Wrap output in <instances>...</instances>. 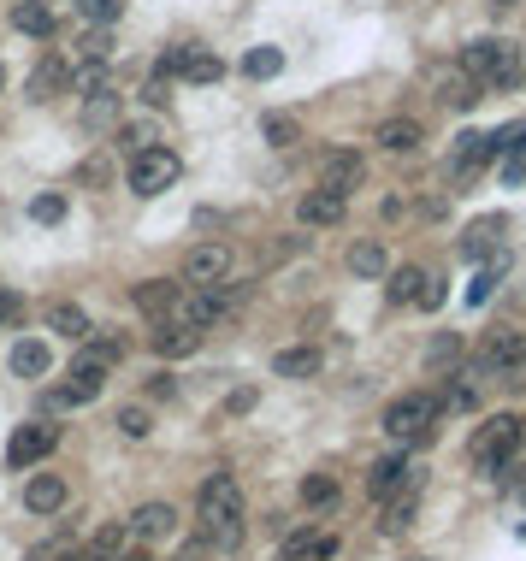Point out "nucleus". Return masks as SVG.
<instances>
[{"mask_svg": "<svg viewBox=\"0 0 526 561\" xmlns=\"http://www.w3.org/2000/svg\"><path fill=\"white\" fill-rule=\"evenodd\" d=\"M119 142H125L131 154H142V148H160V125H125V130H119Z\"/></svg>", "mask_w": 526, "mask_h": 561, "instance_id": "38", "label": "nucleus"}, {"mask_svg": "<svg viewBox=\"0 0 526 561\" xmlns=\"http://www.w3.org/2000/svg\"><path fill=\"white\" fill-rule=\"evenodd\" d=\"M107 172H113L107 160H83V178H89V184H107Z\"/></svg>", "mask_w": 526, "mask_h": 561, "instance_id": "46", "label": "nucleus"}, {"mask_svg": "<svg viewBox=\"0 0 526 561\" xmlns=\"http://www.w3.org/2000/svg\"><path fill=\"white\" fill-rule=\"evenodd\" d=\"M302 502H308V508H331V502H337V479H331V473H308V479H302Z\"/></svg>", "mask_w": 526, "mask_h": 561, "instance_id": "33", "label": "nucleus"}, {"mask_svg": "<svg viewBox=\"0 0 526 561\" xmlns=\"http://www.w3.org/2000/svg\"><path fill=\"white\" fill-rule=\"evenodd\" d=\"M255 402H261V396H255V390L243 384V390H231V396H225V414H249Z\"/></svg>", "mask_w": 526, "mask_h": 561, "instance_id": "43", "label": "nucleus"}, {"mask_svg": "<svg viewBox=\"0 0 526 561\" xmlns=\"http://www.w3.org/2000/svg\"><path fill=\"white\" fill-rule=\"evenodd\" d=\"M503 384H509V390H526V355L509 367V373H503Z\"/></svg>", "mask_w": 526, "mask_h": 561, "instance_id": "47", "label": "nucleus"}, {"mask_svg": "<svg viewBox=\"0 0 526 561\" xmlns=\"http://www.w3.org/2000/svg\"><path fill=\"white\" fill-rule=\"evenodd\" d=\"M54 367V349L42 343V337H24V343H12V373L18 378H42Z\"/></svg>", "mask_w": 526, "mask_h": 561, "instance_id": "19", "label": "nucleus"}, {"mask_svg": "<svg viewBox=\"0 0 526 561\" xmlns=\"http://www.w3.org/2000/svg\"><path fill=\"white\" fill-rule=\"evenodd\" d=\"M503 272H509V254L497 249L491 260H485V266H479V272H473V284H467V302H473V308H479V302H491V290H497V278H503Z\"/></svg>", "mask_w": 526, "mask_h": 561, "instance_id": "27", "label": "nucleus"}, {"mask_svg": "<svg viewBox=\"0 0 526 561\" xmlns=\"http://www.w3.org/2000/svg\"><path fill=\"white\" fill-rule=\"evenodd\" d=\"M196 343H201V325H190L184 313H178V319H160V325L148 331V349H154V355H166V361L196 355Z\"/></svg>", "mask_w": 526, "mask_h": 561, "instance_id": "10", "label": "nucleus"}, {"mask_svg": "<svg viewBox=\"0 0 526 561\" xmlns=\"http://www.w3.org/2000/svg\"><path fill=\"white\" fill-rule=\"evenodd\" d=\"M461 71L479 83V89H515L521 83V48L503 42V36H473L461 48Z\"/></svg>", "mask_w": 526, "mask_h": 561, "instance_id": "2", "label": "nucleus"}, {"mask_svg": "<svg viewBox=\"0 0 526 561\" xmlns=\"http://www.w3.org/2000/svg\"><path fill=\"white\" fill-rule=\"evenodd\" d=\"M148 396H154V402H172V396H178V384H172V378L160 373L154 384H148Z\"/></svg>", "mask_w": 526, "mask_h": 561, "instance_id": "44", "label": "nucleus"}, {"mask_svg": "<svg viewBox=\"0 0 526 561\" xmlns=\"http://www.w3.org/2000/svg\"><path fill=\"white\" fill-rule=\"evenodd\" d=\"M119 432H125V437H148V432H154V414H148L142 402H131V408H119Z\"/></svg>", "mask_w": 526, "mask_h": 561, "instance_id": "36", "label": "nucleus"}, {"mask_svg": "<svg viewBox=\"0 0 526 561\" xmlns=\"http://www.w3.org/2000/svg\"><path fill=\"white\" fill-rule=\"evenodd\" d=\"M361 172H367V166H361V154H349V148H343V154H331L326 166H320V189H331V195H343V201H349V189H361Z\"/></svg>", "mask_w": 526, "mask_h": 561, "instance_id": "15", "label": "nucleus"}, {"mask_svg": "<svg viewBox=\"0 0 526 561\" xmlns=\"http://www.w3.org/2000/svg\"><path fill=\"white\" fill-rule=\"evenodd\" d=\"M30 561H66V550H54V544H42V550H30Z\"/></svg>", "mask_w": 526, "mask_h": 561, "instance_id": "48", "label": "nucleus"}, {"mask_svg": "<svg viewBox=\"0 0 526 561\" xmlns=\"http://www.w3.org/2000/svg\"><path fill=\"white\" fill-rule=\"evenodd\" d=\"M12 30L18 36H54V6L48 0H18L12 6Z\"/></svg>", "mask_w": 526, "mask_h": 561, "instance_id": "20", "label": "nucleus"}, {"mask_svg": "<svg viewBox=\"0 0 526 561\" xmlns=\"http://www.w3.org/2000/svg\"><path fill=\"white\" fill-rule=\"evenodd\" d=\"M414 514H420V497H396L391 508H385V520H379V532H385V538H402V532L414 526Z\"/></svg>", "mask_w": 526, "mask_h": 561, "instance_id": "31", "label": "nucleus"}, {"mask_svg": "<svg viewBox=\"0 0 526 561\" xmlns=\"http://www.w3.org/2000/svg\"><path fill=\"white\" fill-rule=\"evenodd\" d=\"M0 95H6V71H0Z\"/></svg>", "mask_w": 526, "mask_h": 561, "instance_id": "50", "label": "nucleus"}, {"mask_svg": "<svg viewBox=\"0 0 526 561\" xmlns=\"http://www.w3.org/2000/svg\"><path fill=\"white\" fill-rule=\"evenodd\" d=\"M83 119H89V125H113V119H119V101H113V95L101 89V95H89V107H83Z\"/></svg>", "mask_w": 526, "mask_h": 561, "instance_id": "39", "label": "nucleus"}, {"mask_svg": "<svg viewBox=\"0 0 526 561\" xmlns=\"http://www.w3.org/2000/svg\"><path fill=\"white\" fill-rule=\"evenodd\" d=\"M278 71H284V54H278V48H249V54H243V77H255V83L278 77Z\"/></svg>", "mask_w": 526, "mask_h": 561, "instance_id": "32", "label": "nucleus"}, {"mask_svg": "<svg viewBox=\"0 0 526 561\" xmlns=\"http://www.w3.org/2000/svg\"><path fill=\"white\" fill-rule=\"evenodd\" d=\"M54 443H60V426H18L6 443V467H36L54 455Z\"/></svg>", "mask_w": 526, "mask_h": 561, "instance_id": "8", "label": "nucleus"}, {"mask_svg": "<svg viewBox=\"0 0 526 561\" xmlns=\"http://www.w3.org/2000/svg\"><path fill=\"white\" fill-rule=\"evenodd\" d=\"M343 207H349L343 195H331V189H308V195L296 201V219L320 231V225H337V219H343Z\"/></svg>", "mask_w": 526, "mask_h": 561, "instance_id": "16", "label": "nucleus"}, {"mask_svg": "<svg viewBox=\"0 0 526 561\" xmlns=\"http://www.w3.org/2000/svg\"><path fill=\"white\" fill-rule=\"evenodd\" d=\"M107 54H113V36H107V24H101V30H89V36L77 42V60H83V65H107Z\"/></svg>", "mask_w": 526, "mask_h": 561, "instance_id": "34", "label": "nucleus"}, {"mask_svg": "<svg viewBox=\"0 0 526 561\" xmlns=\"http://www.w3.org/2000/svg\"><path fill=\"white\" fill-rule=\"evenodd\" d=\"M30 219H36V225H60V219H66V195H60V189L36 195V201H30Z\"/></svg>", "mask_w": 526, "mask_h": 561, "instance_id": "35", "label": "nucleus"}, {"mask_svg": "<svg viewBox=\"0 0 526 561\" xmlns=\"http://www.w3.org/2000/svg\"><path fill=\"white\" fill-rule=\"evenodd\" d=\"M331 556H337V538L331 532H308V538H296L284 550V561H331Z\"/></svg>", "mask_w": 526, "mask_h": 561, "instance_id": "29", "label": "nucleus"}, {"mask_svg": "<svg viewBox=\"0 0 526 561\" xmlns=\"http://www.w3.org/2000/svg\"><path fill=\"white\" fill-rule=\"evenodd\" d=\"M125 361V343L119 337H107V343H89L83 337V349H77V361H71V378L89 390V396H101V384H107V373Z\"/></svg>", "mask_w": 526, "mask_h": 561, "instance_id": "6", "label": "nucleus"}, {"mask_svg": "<svg viewBox=\"0 0 526 561\" xmlns=\"http://www.w3.org/2000/svg\"><path fill=\"white\" fill-rule=\"evenodd\" d=\"M491 6H515V0H491Z\"/></svg>", "mask_w": 526, "mask_h": 561, "instance_id": "51", "label": "nucleus"}, {"mask_svg": "<svg viewBox=\"0 0 526 561\" xmlns=\"http://www.w3.org/2000/svg\"><path fill=\"white\" fill-rule=\"evenodd\" d=\"M432 420H438V396H396L391 408H385V432H391L396 443L432 437Z\"/></svg>", "mask_w": 526, "mask_h": 561, "instance_id": "5", "label": "nucleus"}, {"mask_svg": "<svg viewBox=\"0 0 526 561\" xmlns=\"http://www.w3.org/2000/svg\"><path fill=\"white\" fill-rule=\"evenodd\" d=\"M131 532L142 538V544L172 538V532H178V508H172V502H142V508L131 514Z\"/></svg>", "mask_w": 526, "mask_h": 561, "instance_id": "13", "label": "nucleus"}, {"mask_svg": "<svg viewBox=\"0 0 526 561\" xmlns=\"http://www.w3.org/2000/svg\"><path fill=\"white\" fill-rule=\"evenodd\" d=\"M66 83H71V65L48 54V60L36 65V71H30V101H54V95H60Z\"/></svg>", "mask_w": 526, "mask_h": 561, "instance_id": "21", "label": "nucleus"}, {"mask_svg": "<svg viewBox=\"0 0 526 561\" xmlns=\"http://www.w3.org/2000/svg\"><path fill=\"white\" fill-rule=\"evenodd\" d=\"M349 272H355V278H385V243H373V237L355 243V249H349Z\"/></svg>", "mask_w": 526, "mask_h": 561, "instance_id": "28", "label": "nucleus"}, {"mask_svg": "<svg viewBox=\"0 0 526 561\" xmlns=\"http://www.w3.org/2000/svg\"><path fill=\"white\" fill-rule=\"evenodd\" d=\"M420 290H426V266H396L391 284H385V302L408 308V302H420Z\"/></svg>", "mask_w": 526, "mask_h": 561, "instance_id": "22", "label": "nucleus"}, {"mask_svg": "<svg viewBox=\"0 0 526 561\" xmlns=\"http://www.w3.org/2000/svg\"><path fill=\"white\" fill-rule=\"evenodd\" d=\"M77 12H83L89 24H113V18H119V0H77Z\"/></svg>", "mask_w": 526, "mask_h": 561, "instance_id": "41", "label": "nucleus"}, {"mask_svg": "<svg viewBox=\"0 0 526 561\" xmlns=\"http://www.w3.org/2000/svg\"><path fill=\"white\" fill-rule=\"evenodd\" d=\"M166 71H178L184 83H219L225 77V60L207 54V48H166Z\"/></svg>", "mask_w": 526, "mask_h": 561, "instance_id": "11", "label": "nucleus"}, {"mask_svg": "<svg viewBox=\"0 0 526 561\" xmlns=\"http://www.w3.org/2000/svg\"><path fill=\"white\" fill-rule=\"evenodd\" d=\"M83 402H89V390H83L77 378L54 384V390H42V414H66V408H83Z\"/></svg>", "mask_w": 526, "mask_h": 561, "instance_id": "30", "label": "nucleus"}, {"mask_svg": "<svg viewBox=\"0 0 526 561\" xmlns=\"http://www.w3.org/2000/svg\"><path fill=\"white\" fill-rule=\"evenodd\" d=\"M131 561H148V556H131Z\"/></svg>", "mask_w": 526, "mask_h": 561, "instance_id": "52", "label": "nucleus"}, {"mask_svg": "<svg viewBox=\"0 0 526 561\" xmlns=\"http://www.w3.org/2000/svg\"><path fill=\"white\" fill-rule=\"evenodd\" d=\"M526 426L515 414H491L479 432H473V467L485 473V479H503V467L515 461V449H521Z\"/></svg>", "mask_w": 526, "mask_h": 561, "instance_id": "3", "label": "nucleus"}, {"mask_svg": "<svg viewBox=\"0 0 526 561\" xmlns=\"http://www.w3.org/2000/svg\"><path fill=\"white\" fill-rule=\"evenodd\" d=\"M444 101H450V107H473V101H479V83H473L467 71H461V77H444Z\"/></svg>", "mask_w": 526, "mask_h": 561, "instance_id": "37", "label": "nucleus"}, {"mask_svg": "<svg viewBox=\"0 0 526 561\" xmlns=\"http://www.w3.org/2000/svg\"><path fill=\"white\" fill-rule=\"evenodd\" d=\"M497 243H503V213H485V219H473V225H467L461 254H467V260H491Z\"/></svg>", "mask_w": 526, "mask_h": 561, "instance_id": "17", "label": "nucleus"}, {"mask_svg": "<svg viewBox=\"0 0 526 561\" xmlns=\"http://www.w3.org/2000/svg\"><path fill=\"white\" fill-rule=\"evenodd\" d=\"M6 313H12V302H6V296H0V319H6Z\"/></svg>", "mask_w": 526, "mask_h": 561, "instance_id": "49", "label": "nucleus"}, {"mask_svg": "<svg viewBox=\"0 0 526 561\" xmlns=\"http://www.w3.org/2000/svg\"><path fill=\"white\" fill-rule=\"evenodd\" d=\"M48 331L66 337V343H83L89 337V319H83V308H71V302H54L48 308Z\"/></svg>", "mask_w": 526, "mask_h": 561, "instance_id": "26", "label": "nucleus"}, {"mask_svg": "<svg viewBox=\"0 0 526 561\" xmlns=\"http://www.w3.org/2000/svg\"><path fill=\"white\" fill-rule=\"evenodd\" d=\"M178 172H184V160L172 148H142V154H131V189L142 201L148 195H166V189L178 184Z\"/></svg>", "mask_w": 526, "mask_h": 561, "instance_id": "4", "label": "nucleus"}, {"mask_svg": "<svg viewBox=\"0 0 526 561\" xmlns=\"http://www.w3.org/2000/svg\"><path fill=\"white\" fill-rule=\"evenodd\" d=\"M402 485H408V455H385V461L373 467V479H367V491H373L379 502H385V497H396Z\"/></svg>", "mask_w": 526, "mask_h": 561, "instance_id": "23", "label": "nucleus"}, {"mask_svg": "<svg viewBox=\"0 0 526 561\" xmlns=\"http://www.w3.org/2000/svg\"><path fill=\"white\" fill-rule=\"evenodd\" d=\"M379 142H385L391 154H414V148L426 142V130L414 125V119H385V125H379Z\"/></svg>", "mask_w": 526, "mask_h": 561, "instance_id": "25", "label": "nucleus"}, {"mask_svg": "<svg viewBox=\"0 0 526 561\" xmlns=\"http://www.w3.org/2000/svg\"><path fill=\"white\" fill-rule=\"evenodd\" d=\"M225 272H231V249H225V243H201V249H190V260H184V284H190V290L225 284Z\"/></svg>", "mask_w": 526, "mask_h": 561, "instance_id": "9", "label": "nucleus"}, {"mask_svg": "<svg viewBox=\"0 0 526 561\" xmlns=\"http://www.w3.org/2000/svg\"><path fill=\"white\" fill-rule=\"evenodd\" d=\"M24 508H30V514H60V508H66V479H60V473H36V479L24 485Z\"/></svg>", "mask_w": 526, "mask_h": 561, "instance_id": "18", "label": "nucleus"}, {"mask_svg": "<svg viewBox=\"0 0 526 561\" xmlns=\"http://www.w3.org/2000/svg\"><path fill=\"white\" fill-rule=\"evenodd\" d=\"M196 508H201V532L219 544V550H231L237 538H243V485L231 479V473H207L196 491Z\"/></svg>", "mask_w": 526, "mask_h": 561, "instance_id": "1", "label": "nucleus"}, {"mask_svg": "<svg viewBox=\"0 0 526 561\" xmlns=\"http://www.w3.org/2000/svg\"><path fill=\"white\" fill-rule=\"evenodd\" d=\"M261 130H266V142H272V148H290V142H296V125H290L284 113H266Z\"/></svg>", "mask_w": 526, "mask_h": 561, "instance_id": "40", "label": "nucleus"}, {"mask_svg": "<svg viewBox=\"0 0 526 561\" xmlns=\"http://www.w3.org/2000/svg\"><path fill=\"white\" fill-rule=\"evenodd\" d=\"M414 561H426V556H414Z\"/></svg>", "mask_w": 526, "mask_h": 561, "instance_id": "53", "label": "nucleus"}, {"mask_svg": "<svg viewBox=\"0 0 526 561\" xmlns=\"http://www.w3.org/2000/svg\"><path fill=\"white\" fill-rule=\"evenodd\" d=\"M231 308H237V284H207V290H196V296H190L184 319H190V325H219Z\"/></svg>", "mask_w": 526, "mask_h": 561, "instance_id": "12", "label": "nucleus"}, {"mask_svg": "<svg viewBox=\"0 0 526 561\" xmlns=\"http://www.w3.org/2000/svg\"><path fill=\"white\" fill-rule=\"evenodd\" d=\"M521 355H526V343L515 331H491V337L479 343V355H473V378H503Z\"/></svg>", "mask_w": 526, "mask_h": 561, "instance_id": "7", "label": "nucleus"}, {"mask_svg": "<svg viewBox=\"0 0 526 561\" xmlns=\"http://www.w3.org/2000/svg\"><path fill=\"white\" fill-rule=\"evenodd\" d=\"M131 302H136V313H148V319H178V284L148 278V284L131 290Z\"/></svg>", "mask_w": 526, "mask_h": 561, "instance_id": "14", "label": "nucleus"}, {"mask_svg": "<svg viewBox=\"0 0 526 561\" xmlns=\"http://www.w3.org/2000/svg\"><path fill=\"white\" fill-rule=\"evenodd\" d=\"M461 349H456V337H450V331H444V337H438V343H432V367H438V373H444V367H450V361H456Z\"/></svg>", "mask_w": 526, "mask_h": 561, "instance_id": "42", "label": "nucleus"}, {"mask_svg": "<svg viewBox=\"0 0 526 561\" xmlns=\"http://www.w3.org/2000/svg\"><path fill=\"white\" fill-rule=\"evenodd\" d=\"M142 101H148V107H166V83H160V77H154V83H142Z\"/></svg>", "mask_w": 526, "mask_h": 561, "instance_id": "45", "label": "nucleus"}, {"mask_svg": "<svg viewBox=\"0 0 526 561\" xmlns=\"http://www.w3.org/2000/svg\"><path fill=\"white\" fill-rule=\"evenodd\" d=\"M320 367H326L320 349H278V355H272V373L278 378H314Z\"/></svg>", "mask_w": 526, "mask_h": 561, "instance_id": "24", "label": "nucleus"}]
</instances>
